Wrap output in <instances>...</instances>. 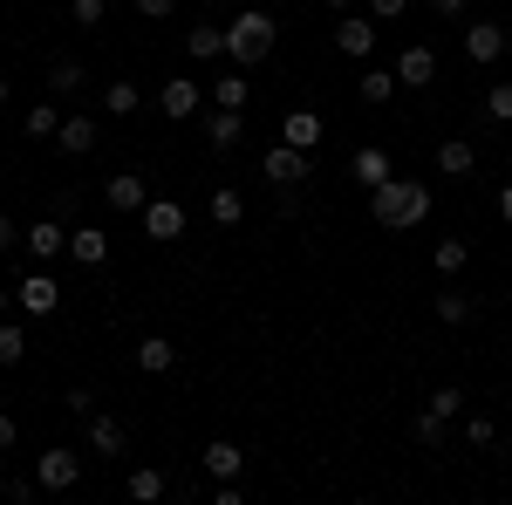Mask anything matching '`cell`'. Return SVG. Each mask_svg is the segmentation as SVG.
<instances>
[{
	"label": "cell",
	"instance_id": "obj_1",
	"mask_svg": "<svg viewBox=\"0 0 512 505\" xmlns=\"http://www.w3.org/2000/svg\"><path fill=\"white\" fill-rule=\"evenodd\" d=\"M369 212H376V226L410 233V226L431 219V185H417V178H383V185L369 192Z\"/></svg>",
	"mask_w": 512,
	"mask_h": 505
},
{
	"label": "cell",
	"instance_id": "obj_2",
	"mask_svg": "<svg viewBox=\"0 0 512 505\" xmlns=\"http://www.w3.org/2000/svg\"><path fill=\"white\" fill-rule=\"evenodd\" d=\"M274 14H260V7H246V14H239L233 28H226V55H233L239 69H253V62H267V55H274Z\"/></svg>",
	"mask_w": 512,
	"mask_h": 505
},
{
	"label": "cell",
	"instance_id": "obj_3",
	"mask_svg": "<svg viewBox=\"0 0 512 505\" xmlns=\"http://www.w3.org/2000/svg\"><path fill=\"white\" fill-rule=\"evenodd\" d=\"M267 185H280V192H294V185H308L315 178V157L308 151H294V144H280V151H267Z\"/></svg>",
	"mask_w": 512,
	"mask_h": 505
},
{
	"label": "cell",
	"instance_id": "obj_4",
	"mask_svg": "<svg viewBox=\"0 0 512 505\" xmlns=\"http://www.w3.org/2000/svg\"><path fill=\"white\" fill-rule=\"evenodd\" d=\"M35 478H41V492H76V478H82V458L69 451V444H55V451H41Z\"/></svg>",
	"mask_w": 512,
	"mask_h": 505
},
{
	"label": "cell",
	"instance_id": "obj_5",
	"mask_svg": "<svg viewBox=\"0 0 512 505\" xmlns=\"http://www.w3.org/2000/svg\"><path fill=\"white\" fill-rule=\"evenodd\" d=\"M396 82H403V89H431V82H437V48L410 41V48L396 55Z\"/></svg>",
	"mask_w": 512,
	"mask_h": 505
},
{
	"label": "cell",
	"instance_id": "obj_6",
	"mask_svg": "<svg viewBox=\"0 0 512 505\" xmlns=\"http://www.w3.org/2000/svg\"><path fill=\"white\" fill-rule=\"evenodd\" d=\"M103 205H110V212H144V205H151V185H144L137 171H117V178H103Z\"/></svg>",
	"mask_w": 512,
	"mask_h": 505
},
{
	"label": "cell",
	"instance_id": "obj_7",
	"mask_svg": "<svg viewBox=\"0 0 512 505\" xmlns=\"http://www.w3.org/2000/svg\"><path fill=\"white\" fill-rule=\"evenodd\" d=\"M144 233L151 239H178L185 233V205H178V198H151V205H144Z\"/></svg>",
	"mask_w": 512,
	"mask_h": 505
},
{
	"label": "cell",
	"instance_id": "obj_8",
	"mask_svg": "<svg viewBox=\"0 0 512 505\" xmlns=\"http://www.w3.org/2000/svg\"><path fill=\"white\" fill-rule=\"evenodd\" d=\"M14 294H21V314H55V308H62V287H55L48 273H28Z\"/></svg>",
	"mask_w": 512,
	"mask_h": 505
},
{
	"label": "cell",
	"instance_id": "obj_9",
	"mask_svg": "<svg viewBox=\"0 0 512 505\" xmlns=\"http://www.w3.org/2000/svg\"><path fill=\"white\" fill-rule=\"evenodd\" d=\"M465 55H472V62H499V55H506V28H499V21H472V28H465Z\"/></svg>",
	"mask_w": 512,
	"mask_h": 505
},
{
	"label": "cell",
	"instance_id": "obj_10",
	"mask_svg": "<svg viewBox=\"0 0 512 505\" xmlns=\"http://www.w3.org/2000/svg\"><path fill=\"white\" fill-rule=\"evenodd\" d=\"M158 110H164L171 123L198 117V82H192V76H171V82H164V96H158Z\"/></svg>",
	"mask_w": 512,
	"mask_h": 505
},
{
	"label": "cell",
	"instance_id": "obj_11",
	"mask_svg": "<svg viewBox=\"0 0 512 505\" xmlns=\"http://www.w3.org/2000/svg\"><path fill=\"white\" fill-rule=\"evenodd\" d=\"M335 48H342V55H349V62H369V55H376V21H342V28H335Z\"/></svg>",
	"mask_w": 512,
	"mask_h": 505
},
{
	"label": "cell",
	"instance_id": "obj_12",
	"mask_svg": "<svg viewBox=\"0 0 512 505\" xmlns=\"http://www.w3.org/2000/svg\"><path fill=\"white\" fill-rule=\"evenodd\" d=\"M28 253H35V260H62V253H69V233H62V219H35V226H28Z\"/></svg>",
	"mask_w": 512,
	"mask_h": 505
},
{
	"label": "cell",
	"instance_id": "obj_13",
	"mask_svg": "<svg viewBox=\"0 0 512 505\" xmlns=\"http://www.w3.org/2000/svg\"><path fill=\"white\" fill-rule=\"evenodd\" d=\"M349 178H355V185H369V192H376L383 178H396V171H390V151H383V144H369V151H355V157H349Z\"/></svg>",
	"mask_w": 512,
	"mask_h": 505
},
{
	"label": "cell",
	"instance_id": "obj_14",
	"mask_svg": "<svg viewBox=\"0 0 512 505\" xmlns=\"http://www.w3.org/2000/svg\"><path fill=\"white\" fill-rule=\"evenodd\" d=\"M280 144L315 151V144H321V117H315V110H287V117H280Z\"/></svg>",
	"mask_w": 512,
	"mask_h": 505
},
{
	"label": "cell",
	"instance_id": "obj_15",
	"mask_svg": "<svg viewBox=\"0 0 512 505\" xmlns=\"http://www.w3.org/2000/svg\"><path fill=\"white\" fill-rule=\"evenodd\" d=\"M239 137H246V110H212L205 144H212V151H239Z\"/></svg>",
	"mask_w": 512,
	"mask_h": 505
},
{
	"label": "cell",
	"instance_id": "obj_16",
	"mask_svg": "<svg viewBox=\"0 0 512 505\" xmlns=\"http://www.w3.org/2000/svg\"><path fill=\"white\" fill-rule=\"evenodd\" d=\"M96 137H103V130L82 117V110H76V117H62V130H55V144H62L69 157H89V151H96Z\"/></svg>",
	"mask_w": 512,
	"mask_h": 505
},
{
	"label": "cell",
	"instance_id": "obj_17",
	"mask_svg": "<svg viewBox=\"0 0 512 505\" xmlns=\"http://www.w3.org/2000/svg\"><path fill=\"white\" fill-rule=\"evenodd\" d=\"M437 171H444V178H472L478 151L465 144V137H444V144H437Z\"/></svg>",
	"mask_w": 512,
	"mask_h": 505
},
{
	"label": "cell",
	"instance_id": "obj_18",
	"mask_svg": "<svg viewBox=\"0 0 512 505\" xmlns=\"http://www.w3.org/2000/svg\"><path fill=\"white\" fill-rule=\"evenodd\" d=\"M89 451H103V458H123L130 451V430L117 417H89Z\"/></svg>",
	"mask_w": 512,
	"mask_h": 505
},
{
	"label": "cell",
	"instance_id": "obj_19",
	"mask_svg": "<svg viewBox=\"0 0 512 505\" xmlns=\"http://www.w3.org/2000/svg\"><path fill=\"white\" fill-rule=\"evenodd\" d=\"M69 253H76L82 267H103V260H110V233H103V226H76V233H69Z\"/></svg>",
	"mask_w": 512,
	"mask_h": 505
},
{
	"label": "cell",
	"instance_id": "obj_20",
	"mask_svg": "<svg viewBox=\"0 0 512 505\" xmlns=\"http://www.w3.org/2000/svg\"><path fill=\"white\" fill-rule=\"evenodd\" d=\"M239 465H246V458H239L233 437H212V444H205V471H212V478H239Z\"/></svg>",
	"mask_w": 512,
	"mask_h": 505
},
{
	"label": "cell",
	"instance_id": "obj_21",
	"mask_svg": "<svg viewBox=\"0 0 512 505\" xmlns=\"http://www.w3.org/2000/svg\"><path fill=\"white\" fill-rule=\"evenodd\" d=\"M185 48H192V62H219V55H226V28H212V21H198L192 35H185Z\"/></svg>",
	"mask_w": 512,
	"mask_h": 505
},
{
	"label": "cell",
	"instance_id": "obj_22",
	"mask_svg": "<svg viewBox=\"0 0 512 505\" xmlns=\"http://www.w3.org/2000/svg\"><path fill=\"white\" fill-rule=\"evenodd\" d=\"M28 349H35V342H28V328H21V321H0V369H21Z\"/></svg>",
	"mask_w": 512,
	"mask_h": 505
},
{
	"label": "cell",
	"instance_id": "obj_23",
	"mask_svg": "<svg viewBox=\"0 0 512 505\" xmlns=\"http://www.w3.org/2000/svg\"><path fill=\"white\" fill-rule=\"evenodd\" d=\"M171 362H178V349H171L164 335H144V342H137V369H144V376H164Z\"/></svg>",
	"mask_w": 512,
	"mask_h": 505
},
{
	"label": "cell",
	"instance_id": "obj_24",
	"mask_svg": "<svg viewBox=\"0 0 512 505\" xmlns=\"http://www.w3.org/2000/svg\"><path fill=\"white\" fill-rule=\"evenodd\" d=\"M82 82H89V69H76V62H55V69H48V96H55V103H69V96H82Z\"/></svg>",
	"mask_w": 512,
	"mask_h": 505
},
{
	"label": "cell",
	"instance_id": "obj_25",
	"mask_svg": "<svg viewBox=\"0 0 512 505\" xmlns=\"http://www.w3.org/2000/svg\"><path fill=\"white\" fill-rule=\"evenodd\" d=\"M130 499H137V505H158L164 499V471L158 465H137V471H130Z\"/></svg>",
	"mask_w": 512,
	"mask_h": 505
},
{
	"label": "cell",
	"instance_id": "obj_26",
	"mask_svg": "<svg viewBox=\"0 0 512 505\" xmlns=\"http://www.w3.org/2000/svg\"><path fill=\"white\" fill-rule=\"evenodd\" d=\"M390 96H396V69H369V76H362V103H369V110H383Z\"/></svg>",
	"mask_w": 512,
	"mask_h": 505
},
{
	"label": "cell",
	"instance_id": "obj_27",
	"mask_svg": "<svg viewBox=\"0 0 512 505\" xmlns=\"http://www.w3.org/2000/svg\"><path fill=\"white\" fill-rule=\"evenodd\" d=\"M137 103H144L137 82H110V89H103V110H110V117H137Z\"/></svg>",
	"mask_w": 512,
	"mask_h": 505
},
{
	"label": "cell",
	"instance_id": "obj_28",
	"mask_svg": "<svg viewBox=\"0 0 512 505\" xmlns=\"http://www.w3.org/2000/svg\"><path fill=\"white\" fill-rule=\"evenodd\" d=\"M212 219H219V226H239V219H246V198H239L233 185H219V192H212Z\"/></svg>",
	"mask_w": 512,
	"mask_h": 505
},
{
	"label": "cell",
	"instance_id": "obj_29",
	"mask_svg": "<svg viewBox=\"0 0 512 505\" xmlns=\"http://www.w3.org/2000/svg\"><path fill=\"white\" fill-rule=\"evenodd\" d=\"M212 103L219 110H246V76H219L212 82Z\"/></svg>",
	"mask_w": 512,
	"mask_h": 505
},
{
	"label": "cell",
	"instance_id": "obj_30",
	"mask_svg": "<svg viewBox=\"0 0 512 505\" xmlns=\"http://www.w3.org/2000/svg\"><path fill=\"white\" fill-rule=\"evenodd\" d=\"M55 130H62V110H55V96H48V103L28 110V137H55Z\"/></svg>",
	"mask_w": 512,
	"mask_h": 505
},
{
	"label": "cell",
	"instance_id": "obj_31",
	"mask_svg": "<svg viewBox=\"0 0 512 505\" xmlns=\"http://www.w3.org/2000/svg\"><path fill=\"white\" fill-rule=\"evenodd\" d=\"M431 260H437V273H458L465 260H472V246H465V239H437V253H431Z\"/></svg>",
	"mask_w": 512,
	"mask_h": 505
},
{
	"label": "cell",
	"instance_id": "obj_32",
	"mask_svg": "<svg viewBox=\"0 0 512 505\" xmlns=\"http://www.w3.org/2000/svg\"><path fill=\"white\" fill-rule=\"evenodd\" d=\"M485 117L512 123V82H492V89H485Z\"/></svg>",
	"mask_w": 512,
	"mask_h": 505
},
{
	"label": "cell",
	"instance_id": "obj_33",
	"mask_svg": "<svg viewBox=\"0 0 512 505\" xmlns=\"http://www.w3.org/2000/svg\"><path fill=\"white\" fill-rule=\"evenodd\" d=\"M437 321H451V328H458V321H472V301H465L458 287H451V294H437Z\"/></svg>",
	"mask_w": 512,
	"mask_h": 505
},
{
	"label": "cell",
	"instance_id": "obj_34",
	"mask_svg": "<svg viewBox=\"0 0 512 505\" xmlns=\"http://www.w3.org/2000/svg\"><path fill=\"white\" fill-rule=\"evenodd\" d=\"M410 437H417V444H444V417H437V410H424V417L410 424Z\"/></svg>",
	"mask_w": 512,
	"mask_h": 505
},
{
	"label": "cell",
	"instance_id": "obj_35",
	"mask_svg": "<svg viewBox=\"0 0 512 505\" xmlns=\"http://www.w3.org/2000/svg\"><path fill=\"white\" fill-rule=\"evenodd\" d=\"M424 410H437V417H444V424H451V417H458V410H465V396H458V389H431V403H424Z\"/></svg>",
	"mask_w": 512,
	"mask_h": 505
},
{
	"label": "cell",
	"instance_id": "obj_36",
	"mask_svg": "<svg viewBox=\"0 0 512 505\" xmlns=\"http://www.w3.org/2000/svg\"><path fill=\"white\" fill-rule=\"evenodd\" d=\"M69 14H76V28H96V21H103V14H110V0H76V7H69Z\"/></svg>",
	"mask_w": 512,
	"mask_h": 505
},
{
	"label": "cell",
	"instance_id": "obj_37",
	"mask_svg": "<svg viewBox=\"0 0 512 505\" xmlns=\"http://www.w3.org/2000/svg\"><path fill=\"white\" fill-rule=\"evenodd\" d=\"M465 437H472V444H492L499 430H492V417H472V424H465Z\"/></svg>",
	"mask_w": 512,
	"mask_h": 505
},
{
	"label": "cell",
	"instance_id": "obj_38",
	"mask_svg": "<svg viewBox=\"0 0 512 505\" xmlns=\"http://www.w3.org/2000/svg\"><path fill=\"white\" fill-rule=\"evenodd\" d=\"M171 7H178V0H137V14H144V21H164Z\"/></svg>",
	"mask_w": 512,
	"mask_h": 505
},
{
	"label": "cell",
	"instance_id": "obj_39",
	"mask_svg": "<svg viewBox=\"0 0 512 505\" xmlns=\"http://www.w3.org/2000/svg\"><path fill=\"white\" fill-rule=\"evenodd\" d=\"M369 14H376V21H396V14H403V0H369Z\"/></svg>",
	"mask_w": 512,
	"mask_h": 505
},
{
	"label": "cell",
	"instance_id": "obj_40",
	"mask_svg": "<svg viewBox=\"0 0 512 505\" xmlns=\"http://www.w3.org/2000/svg\"><path fill=\"white\" fill-rule=\"evenodd\" d=\"M437 14H444V21H458V14H465V7H472V0H431Z\"/></svg>",
	"mask_w": 512,
	"mask_h": 505
},
{
	"label": "cell",
	"instance_id": "obj_41",
	"mask_svg": "<svg viewBox=\"0 0 512 505\" xmlns=\"http://www.w3.org/2000/svg\"><path fill=\"white\" fill-rule=\"evenodd\" d=\"M14 239H21V233H14V219L0 212V253H14Z\"/></svg>",
	"mask_w": 512,
	"mask_h": 505
},
{
	"label": "cell",
	"instance_id": "obj_42",
	"mask_svg": "<svg viewBox=\"0 0 512 505\" xmlns=\"http://www.w3.org/2000/svg\"><path fill=\"white\" fill-rule=\"evenodd\" d=\"M14 437H21V424H14V417H7V410H0V451H7V444H14Z\"/></svg>",
	"mask_w": 512,
	"mask_h": 505
},
{
	"label": "cell",
	"instance_id": "obj_43",
	"mask_svg": "<svg viewBox=\"0 0 512 505\" xmlns=\"http://www.w3.org/2000/svg\"><path fill=\"white\" fill-rule=\"evenodd\" d=\"M499 219H506V226H512V185H506V192H499Z\"/></svg>",
	"mask_w": 512,
	"mask_h": 505
},
{
	"label": "cell",
	"instance_id": "obj_44",
	"mask_svg": "<svg viewBox=\"0 0 512 505\" xmlns=\"http://www.w3.org/2000/svg\"><path fill=\"white\" fill-rule=\"evenodd\" d=\"M0 321H7V294H0Z\"/></svg>",
	"mask_w": 512,
	"mask_h": 505
},
{
	"label": "cell",
	"instance_id": "obj_45",
	"mask_svg": "<svg viewBox=\"0 0 512 505\" xmlns=\"http://www.w3.org/2000/svg\"><path fill=\"white\" fill-rule=\"evenodd\" d=\"M0 103H7V76H0Z\"/></svg>",
	"mask_w": 512,
	"mask_h": 505
},
{
	"label": "cell",
	"instance_id": "obj_46",
	"mask_svg": "<svg viewBox=\"0 0 512 505\" xmlns=\"http://www.w3.org/2000/svg\"><path fill=\"white\" fill-rule=\"evenodd\" d=\"M328 7H349V0H328Z\"/></svg>",
	"mask_w": 512,
	"mask_h": 505
}]
</instances>
